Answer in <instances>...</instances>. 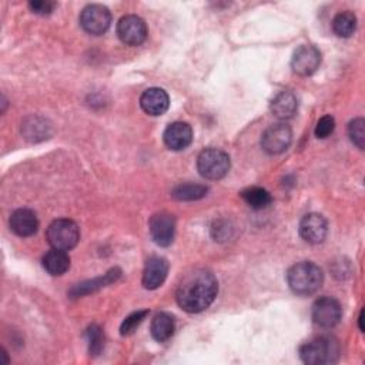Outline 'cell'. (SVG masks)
I'll return each instance as SVG.
<instances>
[{
	"instance_id": "obj_13",
	"label": "cell",
	"mask_w": 365,
	"mask_h": 365,
	"mask_svg": "<svg viewBox=\"0 0 365 365\" xmlns=\"http://www.w3.org/2000/svg\"><path fill=\"white\" fill-rule=\"evenodd\" d=\"M164 143L170 150L180 151L187 148L192 141V130L190 124L182 121L171 123L164 131Z\"/></svg>"
},
{
	"instance_id": "obj_11",
	"label": "cell",
	"mask_w": 365,
	"mask_h": 365,
	"mask_svg": "<svg viewBox=\"0 0 365 365\" xmlns=\"http://www.w3.org/2000/svg\"><path fill=\"white\" fill-rule=\"evenodd\" d=\"M321 64V53L315 46H299L291 58L292 70L299 76H311Z\"/></svg>"
},
{
	"instance_id": "obj_23",
	"label": "cell",
	"mask_w": 365,
	"mask_h": 365,
	"mask_svg": "<svg viewBox=\"0 0 365 365\" xmlns=\"http://www.w3.org/2000/svg\"><path fill=\"white\" fill-rule=\"evenodd\" d=\"M207 191H208V188L204 187V185L187 182V184H180V185H177V187L171 191V195H173L175 200H180V201H192V200H200V198H202V197L207 194Z\"/></svg>"
},
{
	"instance_id": "obj_18",
	"label": "cell",
	"mask_w": 365,
	"mask_h": 365,
	"mask_svg": "<svg viewBox=\"0 0 365 365\" xmlns=\"http://www.w3.org/2000/svg\"><path fill=\"white\" fill-rule=\"evenodd\" d=\"M43 267L50 275H63L70 268V257L66 251L53 248L43 257Z\"/></svg>"
},
{
	"instance_id": "obj_14",
	"label": "cell",
	"mask_w": 365,
	"mask_h": 365,
	"mask_svg": "<svg viewBox=\"0 0 365 365\" xmlns=\"http://www.w3.org/2000/svg\"><path fill=\"white\" fill-rule=\"evenodd\" d=\"M168 274V262L163 257L148 258L143 271V285L147 289H155L165 281Z\"/></svg>"
},
{
	"instance_id": "obj_19",
	"label": "cell",
	"mask_w": 365,
	"mask_h": 365,
	"mask_svg": "<svg viewBox=\"0 0 365 365\" xmlns=\"http://www.w3.org/2000/svg\"><path fill=\"white\" fill-rule=\"evenodd\" d=\"M150 329H151V335L155 341L165 342L174 334V329H175L174 318L167 312H160L153 318Z\"/></svg>"
},
{
	"instance_id": "obj_16",
	"label": "cell",
	"mask_w": 365,
	"mask_h": 365,
	"mask_svg": "<svg viewBox=\"0 0 365 365\" xmlns=\"http://www.w3.org/2000/svg\"><path fill=\"white\" fill-rule=\"evenodd\" d=\"M10 228L19 237H30L38 228L37 215L27 208L16 210L10 217Z\"/></svg>"
},
{
	"instance_id": "obj_27",
	"label": "cell",
	"mask_w": 365,
	"mask_h": 365,
	"mask_svg": "<svg viewBox=\"0 0 365 365\" xmlns=\"http://www.w3.org/2000/svg\"><path fill=\"white\" fill-rule=\"evenodd\" d=\"M148 315V311L147 309H143V311H137V312H133L131 315H128L121 327H120V332L121 335H130L135 331V328L143 322V319Z\"/></svg>"
},
{
	"instance_id": "obj_21",
	"label": "cell",
	"mask_w": 365,
	"mask_h": 365,
	"mask_svg": "<svg viewBox=\"0 0 365 365\" xmlns=\"http://www.w3.org/2000/svg\"><path fill=\"white\" fill-rule=\"evenodd\" d=\"M332 30L338 37H351L356 30V17L351 11H341L332 20Z\"/></svg>"
},
{
	"instance_id": "obj_9",
	"label": "cell",
	"mask_w": 365,
	"mask_h": 365,
	"mask_svg": "<svg viewBox=\"0 0 365 365\" xmlns=\"http://www.w3.org/2000/svg\"><path fill=\"white\" fill-rule=\"evenodd\" d=\"M342 315L339 302L332 297L318 298L312 305V321L321 328L335 327Z\"/></svg>"
},
{
	"instance_id": "obj_5",
	"label": "cell",
	"mask_w": 365,
	"mask_h": 365,
	"mask_svg": "<svg viewBox=\"0 0 365 365\" xmlns=\"http://www.w3.org/2000/svg\"><path fill=\"white\" fill-rule=\"evenodd\" d=\"M46 237L53 248L68 251L77 245L80 240V231L74 221L58 218L48 225Z\"/></svg>"
},
{
	"instance_id": "obj_25",
	"label": "cell",
	"mask_w": 365,
	"mask_h": 365,
	"mask_svg": "<svg viewBox=\"0 0 365 365\" xmlns=\"http://www.w3.org/2000/svg\"><path fill=\"white\" fill-rule=\"evenodd\" d=\"M348 134L351 141L359 148H364L365 144V121L364 118H355L348 125Z\"/></svg>"
},
{
	"instance_id": "obj_20",
	"label": "cell",
	"mask_w": 365,
	"mask_h": 365,
	"mask_svg": "<svg viewBox=\"0 0 365 365\" xmlns=\"http://www.w3.org/2000/svg\"><path fill=\"white\" fill-rule=\"evenodd\" d=\"M120 269L117 268H113L110 269L107 274H104L103 277H98V278H94L93 281H87V282H83V284H78L76 285L71 291H70V295L71 297H80L83 294H88V292H93L96 289H100L101 287H106L111 282H114L118 277H120Z\"/></svg>"
},
{
	"instance_id": "obj_2",
	"label": "cell",
	"mask_w": 365,
	"mask_h": 365,
	"mask_svg": "<svg viewBox=\"0 0 365 365\" xmlns=\"http://www.w3.org/2000/svg\"><path fill=\"white\" fill-rule=\"evenodd\" d=\"M324 281L321 268L311 261L294 264L287 272V282L292 292L298 295H311L317 292Z\"/></svg>"
},
{
	"instance_id": "obj_29",
	"label": "cell",
	"mask_w": 365,
	"mask_h": 365,
	"mask_svg": "<svg viewBox=\"0 0 365 365\" xmlns=\"http://www.w3.org/2000/svg\"><path fill=\"white\" fill-rule=\"evenodd\" d=\"M29 7L31 9L33 13L36 14H41V16H46V14H50L54 7H56V3L54 1H44V0H36V1H30L29 3Z\"/></svg>"
},
{
	"instance_id": "obj_26",
	"label": "cell",
	"mask_w": 365,
	"mask_h": 365,
	"mask_svg": "<svg viewBox=\"0 0 365 365\" xmlns=\"http://www.w3.org/2000/svg\"><path fill=\"white\" fill-rule=\"evenodd\" d=\"M88 335V349L91 355H98L104 346V335L101 332V328L97 325H91L87 331Z\"/></svg>"
},
{
	"instance_id": "obj_15",
	"label": "cell",
	"mask_w": 365,
	"mask_h": 365,
	"mask_svg": "<svg viewBox=\"0 0 365 365\" xmlns=\"http://www.w3.org/2000/svg\"><path fill=\"white\" fill-rule=\"evenodd\" d=\"M140 106L150 115H161L168 110L170 98L163 88L151 87L141 94Z\"/></svg>"
},
{
	"instance_id": "obj_17",
	"label": "cell",
	"mask_w": 365,
	"mask_h": 365,
	"mask_svg": "<svg viewBox=\"0 0 365 365\" xmlns=\"http://www.w3.org/2000/svg\"><path fill=\"white\" fill-rule=\"evenodd\" d=\"M298 110V101L292 91H279L271 101V111L279 120H288L294 117Z\"/></svg>"
},
{
	"instance_id": "obj_8",
	"label": "cell",
	"mask_w": 365,
	"mask_h": 365,
	"mask_svg": "<svg viewBox=\"0 0 365 365\" xmlns=\"http://www.w3.org/2000/svg\"><path fill=\"white\" fill-rule=\"evenodd\" d=\"M292 141V131L285 123H275L269 125L261 137V147L268 154L284 153Z\"/></svg>"
},
{
	"instance_id": "obj_12",
	"label": "cell",
	"mask_w": 365,
	"mask_h": 365,
	"mask_svg": "<svg viewBox=\"0 0 365 365\" xmlns=\"http://www.w3.org/2000/svg\"><path fill=\"white\" fill-rule=\"evenodd\" d=\"M298 230L304 241L309 244H319L328 234V224L321 214L309 212L301 218Z\"/></svg>"
},
{
	"instance_id": "obj_28",
	"label": "cell",
	"mask_w": 365,
	"mask_h": 365,
	"mask_svg": "<svg viewBox=\"0 0 365 365\" xmlns=\"http://www.w3.org/2000/svg\"><path fill=\"white\" fill-rule=\"evenodd\" d=\"M334 128H335V120H334V117H331V115H324V117H321V118L318 120V123H317L315 135H317L318 138H327L328 135L332 134Z\"/></svg>"
},
{
	"instance_id": "obj_30",
	"label": "cell",
	"mask_w": 365,
	"mask_h": 365,
	"mask_svg": "<svg viewBox=\"0 0 365 365\" xmlns=\"http://www.w3.org/2000/svg\"><path fill=\"white\" fill-rule=\"evenodd\" d=\"M362 319H364V311H361V312H359V318H358V321H359V329H361V331H364V325H362Z\"/></svg>"
},
{
	"instance_id": "obj_10",
	"label": "cell",
	"mask_w": 365,
	"mask_h": 365,
	"mask_svg": "<svg viewBox=\"0 0 365 365\" xmlns=\"http://www.w3.org/2000/svg\"><path fill=\"white\" fill-rule=\"evenodd\" d=\"M150 234L160 247H168L175 234V218L165 211L157 212L150 218Z\"/></svg>"
},
{
	"instance_id": "obj_24",
	"label": "cell",
	"mask_w": 365,
	"mask_h": 365,
	"mask_svg": "<svg viewBox=\"0 0 365 365\" xmlns=\"http://www.w3.org/2000/svg\"><path fill=\"white\" fill-rule=\"evenodd\" d=\"M47 130L48 125H46V121L40 117H30L24 121L21 131L24 133L26 138L31 140V141H38L43 138H47Z\"/></svg>"
},
{
	"instance_id": "obj_4",
	"label": "cell",
	"mask_w": 365,
	"mask_h": 365,
	"mask_svg": "<svg viewBox=\"0 0 365 365\" xmlns=\"http://www.w3.org/2000/svg\"><path fill=\"white\" fill-rule=\"evenodd\" d=\"M230 157L220 148H205L197 158L198 173L207 180H220L230 170Z\"/></svg>"
},
{
	"instance_id": "obj_6",
	"label": "cell",
	"mask_w": 365,
	"mask_h": 365,
	"mask_svg": "<svg viewBox=\"0 0 365 365\" xmlns=\"http://www.w3.org/2000/svg\"><path fill=\"white\" fill-rule=\"evenodd\" d=\"M111 23L110 10L101 4H88L80 14V26L84 31L93 36L106 33Z\"/></svg>"
},
{
	"instance_id": "obj_7",
	"label": "cell",
	"mask_w": 365,
	"mask_h": 365,
	"mask_svg": "<svg viewBox=\"0 0 365 365\" xmlns=\"http://www.w3.org/2000/svg\"><path fill=\"white\" fill-rule=\"evenodd\" d=\"M147 34L145 21L135 14H127L117 23V36L127 46H140L145 41Z\"/></svg>"
},
{
	"instance_id": "obj_22",
	"label": "cell",
	"mask_w": 365,
	"mask_h": 365,
	"mask_svg": "<svg viewBox=\"0 0 365 365\" xmlns=\"http://www.w3.org/2000/svg\"><path fill=\"white\" fill-rule=\"evenodd\" d=\"M242 200L254 210L267 208L272 202L271 194L261 187H250L241 192Z\"/></svg>"
},
{
	"instance_id": "obj_3",
	"label": "cell",
	"mask_w": 365,
	"mask_h": 365,
	"mask_svg": "<svg viewBox=\"0 0 365 365\" xmlns=\"http://www.w3.org/2000/svg\"><path fill=\"white\" fill-rule=\"evenodd\" d=\"M339 346L338 342L331 336L314 338L299 348L301 359L308 365H324L332 364L338 359Z\"/></svg>"
},
{
	"instance_id": "obj_1",
	"label": "cell",
	"mask_w": 365,
	"mask_h": 365,
	"mask_svg": "<svg viewBox=\"0 0 365 365\" xmlns=\"http://www.w3.org/2000/svg\"><path fill=\"white\" fill-rule=\"evenodd\" d=\"M218 282L214 274L204 268H195L187 272L175 291V299L180 308L195 314L207 309L215 299Z\"/></svg>"
}]
</instances>
